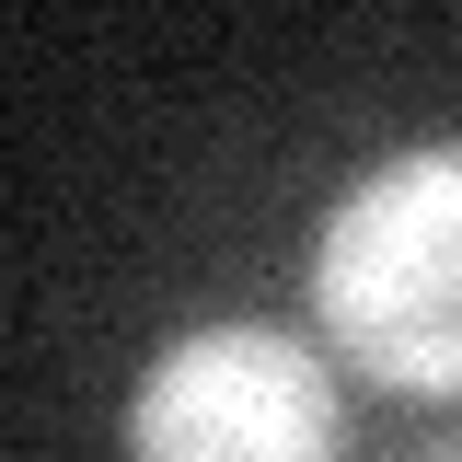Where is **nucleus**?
I'll return each mask as SVG.
<instances>
[{"label":"nucleus","instance_id":"obj_1","mask_svg":"<svg viewBox=\"0 0 462 462\" xmlns=\"http://www.w3.org/2000/svg\"><path fill=\"white\" fill-rule=\"evenodd\" d=\"M324 336L393 393H462V151H404L312 243Z\"/></svg>","mask_w":462,"mask_h":462},{"label":"nucleus","instance_id":"obj_2","mask_svg":"<svg viewBox=\"0 0 462 462\" xmlns=\"http://www.w3.org/2000/svg\"><path fill=\"white\" fill-rule=\"evenodd\" d=\"M336 439L346 416L324 358L266 324H208V336L162 346V370L127 404L139 462H336Z\"/></svg>","mask_w":462,"mask_h":462},{"label":"nucleus","instance_id":"obj_3","mask_svg":"<svg viewBox=\"0 0 462 462\" xmlns=\"http://www.w3.org/2000/svg\"><path fill=\"white\" fill-rule=\"evenodd\" d=\"M451 462H462V451H451Z\"/></svg>","mask_w":462,"mask_h":462}]
</instances>
